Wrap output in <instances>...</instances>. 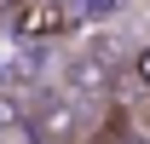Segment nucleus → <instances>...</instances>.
Wrapping results in <instances>:
<instances>
[{"label":"nucleus","instance_id":"2","mask_svg":"<svg viewBox=\"0 0 150 144\" xmlns=\"http://www.w3.org/2000/svg\"><path fill=\"white\" fill-rule=\"evenodd\" d=\"M110 81L115 75H110V64H104V52H81L69 64V87L75 92H110Z\"/></svg>","mask_w":150,"mask_h":144},{"label":"nucleus","instance_id":"4","mask_svg":"<svg viewBox=\"0 0 150 144\" xmlns=\"http://www.w3.org/2000/svg\"><path fill=\"white\" fill-rule=\"evenodd\" d=\"M23 115H29V104H23L12 87H0V133H12V127H23Z\"/></svg>","mask_w":150,"mask_h":144},{"label":"nucleus","instance_id":"5","mask_svg":"<svg viewBox=\"0 0 150 144\" xmlns=\"http://www.w3.org/2000/svg\"><path fill=\"white\" fill-rule=\"evenodd\" d=\"M133 75H139V81H144V87H150V46H144V52H139V58H133Z\"/></svg>","mask_w":150,"mask_h":144},{"label":"nucleus","instance_id":"3","mask_svg":"<svg viewBox=\"0 0 150 144\" xmlns=\"http://www.w3.org/2000/svg\"><path fill=\"white\" fill-rule=\"evenodd\" d=\"M64 23H69L64 6H23V12H18V35H29V40H35V35H58Z\"/></svg>","mask_w":150,"mask_h":144},{"label":"nucleus","instance_id":"6","mask_svg":"<svg viewBox=\"0 0 150 144\" xmlns=\"http://www.w3.org/2000/svg\"><path fill=\"white\" fill-rule=\"evenodd\" d=\"M0 6H18V0H0Z\"/></svg>","mask_w":150,"mask_h":144},{"label":"nucleus","instance_id":"1","mask_svg":"<svg viewBox=\"0 0 150 144\" xmlns=\"http://www.w3.org/2000/svg\"><path fill=\"white\" fill-rule=\"evenodd\" d=\"M23 127H29L40 144H69L75 133H81V109H75L64 92H46V98H35V104H29Z\"/></svg>","mask_w":150,"mask_h":144}]
</instances>
